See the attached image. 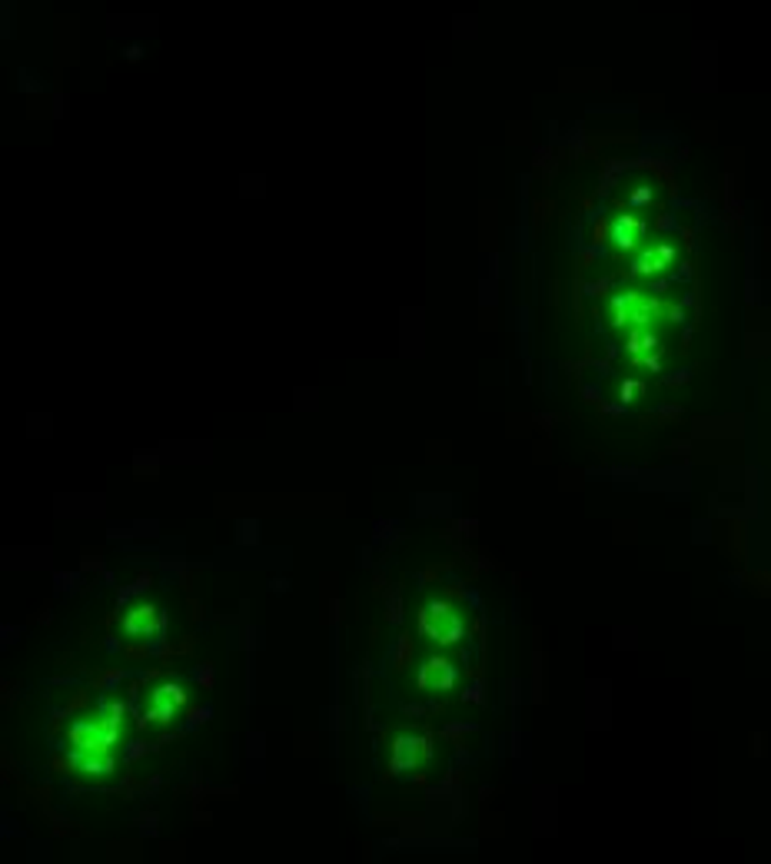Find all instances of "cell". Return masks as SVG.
<instances>
[{
	"mask_svg": "<svg viewBox=\"0 0 771 864\" xmlns=\"http://www.w3.org/2000/svg\"><path fill=\"white\" fill-rule=\"evenodd\" d=\"M419 635L436 645H459L466 638V622L449 602H429L419 612Z\"/></svg>",
	"mask_w": 771,
	"mask_h": 864,
	"instance_id": "obj_1",
	"label": "cell"
},
{
	"mask_svg": "<svg viewBox=\"0 0 771 864\" xmlns=\"http://www.w3.org/2000/svg\"><path fill=\"white\" fill-rule=\"evenodd\" d=\"M120 722H110L106 715L100 718H80L70 725L67 738L74 748H83V751H110L113 744L120 742Z\"/></svg>",
	"mask_w": 771,
	"mask_h": 864,
	"instance_id": "obj_2",
	"label": "cell"
},
{
	"mask_svg": "<svg viewBox=\"0 0 771 864\" xmlns=\"http://www.w3.org/2000/svg\"><path fill=\"white\" fill-rule=\"evenodd\" d=\"M167 628V615L160 605H133L123 615V632L130 638H156Z\"/></svg>",
	"mask_w": 771,
	"mask_h": 864,
	"instance_id": "obj_3",
	"label": "cell"
},
{
	"mask_svg": "<svg viewBox=\"0 0 771 864\" xmlns=\"http://www.w3.org/2000/svg\"><path fill=\"white\" fill-rule=\"evenodd\" d=\"M459 678V671L455 665L446 658V655H432V658H425L419 671H416V685L423 688V692H449Z\"/></svg>",
	"mask_w": 771,
	"mask_h": 864,
	"instance_id": "obj_4",
	"label": "cell"
},
{
	"mask_svg": "<svg viewBox=\"0 0 771 864\" xmlns=\"http://www.w3.org/2000/svg\"><path fill=\"white\" fill-rule=\"evenodd\" d=\"M429 742L425 738H396L393 742V751H389V774H403V772H412L416 765L423 758H429Z\"/></svg>",
	"mask_w": 771,
	"mask_h": 864,
	"instance_id": "obj_5",
	"label": "cell"
},
{
	"mask_svg": "<svg viewBox=\"0 0 771 864\" xmlns=\"http://www.w3.org/2000/svg\"><path fill=\"white\" fill-rule=\"evenodd\" d=\"M67 765H70L74 772H80V774L100 778V774L113 772V755H110V751H83V748H70Z\"/></svg>",
	"mask_w": 771,
	"mask_h": 864,
	"instance_id": "obj_6",
	"label": "cell"
},
{
	"mask_svg": "<svg viewBox=\"0 0 771 864\" xmlns=\"http://www.w3.org/2000/svg\"><path fill=\"white\" fill-rule=\"evenodd\" d=\"M150 701H170V705L183 708L186 705V692H183V685H160V688H153Z\"/></svg>",
	"mask_w": 771,
	"mask_h": 864,
	"instance_id": "obj_7",
	"label": "cell"
},
{
	"mask_svg": "<svg viewBox=\"0 0 771 864\" xmlns=\"http://www.w3.org/2000/svg\"><path fill=\"white\" fill-rule=\"evenodd\" d=\"M409 655H412V638L399 635V645H396V668H406Z\"/></svg>",
	"mask_w": 771,
	"mask_h": 864,
	"instance_id": "obj_8",
	"label": "cell"
},
{
	"mask_svg": "<svg viewBox=\"0 0 771 864\" xmlns=\"http://www.w3.org/2000/svg\"><path fill=\"white\" fill-rule=\"evenodd\" d=\"M143 751H147V744H143V742H130V748H127V755H123V758H127V765H133Z\"/></svg>",
	"mask_w": 771,
	"mask_h": 864,
	"instance_id": "obj_9",
	"label": "cell"
},
{
	"mask_svg": "<svg viewBox=\"0 0 771 864\" xmlns=\"http://www.w3.org/2000/svg\"><path fill=\"white\" fill-rule=\"evenodd\" d=\"M206 718H210V708H193L190 712V725H203Z\"/></svg>",
	"mask_w": 771,
	"mask_h": 864,
	"instance_id": "obj_10",
	"label": "cell"
},
{
	"mask_svg": "<svg viewBox=\"0 0 771 864\" xmlns=\"http://www.w3.org/2000/svg\"><path fill=\"white\" fill-rule=\"evenodd\" d=\"M200 678H203V685L210 688V685H213V668L206 665V668H203V671H200V668H197V682H200Z\"/></svg>",
	"mask_w": 771,
	"mask_h": 864,
	"instance_id": "obj_11",
	"label": "cell"
}]
</instances>
